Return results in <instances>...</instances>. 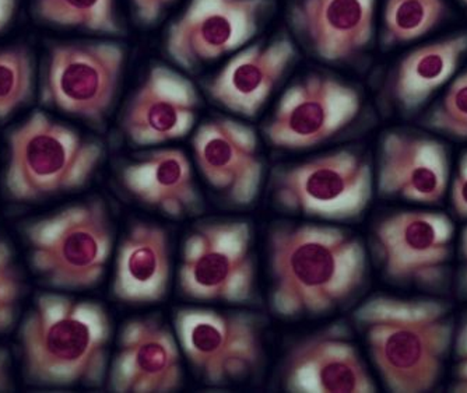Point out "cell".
I'll return each instance as SVG.
<instances>
[{
	"label": "cell",
	"instance_id": "obj_1",
	"mask_svg": "<svg viewBox=\"0 0 467 393\" xmlns=\"http://www.w3.org/2000/svg\"><path fill=\"white\" fill-rule=\"evenodd\" d=\"M270 305L285 318L322 315L363 287L366 250L338 227L275 222L267 232Z\"/></svg>",
	"mask_w": 467,
	"mask_h": 393
},
{
	"label": "cell",
	"instance_id": "obj_2",
	"mask_svg": "<svg viewBox=\"0 0 467 393\" xmlns=\"http://www.w3.org/2000/svg\"><path fill=\"white\" fill-rule=\"evenodd\" d=\"M353 318L389 392L437 388L455 337L452 309L445 301L375 295L354 311Z\"/></svg>",
	"mask_w": 467,
	"mask_h": 393
},
{
	"label": "cell",
	"instance_id": "obj_3",
	"mask_svg": "<svg viewBox=\"0 0 467 393\" xmlns=\"http://www.w3.org/2000/svg\"><path fill=\"white\" fill-rule=\"evenodd\" d=\"M111 322L101 304L44 293L21 324L26 381L34 387H99L109 366Z\"/></svg>",
	"mask_w": 467,
	"mask_h": 393
},
{
	"label": "cell",
	"instance_id": "obj_4",
	"mask_svg": "<svg viewBox=\"0 0 467 393\" xmlns=\"http://www.w3.org/2000/svg\"><path fill=\"white\" fill-rule=\"evenodd\" d=\"M102 157L101 144L34 111L9 133L5 188L23 203L72 192L91 180Z\"/></svg>",
	"mask_w": 467,
	"mask_h": 393
},
{
	"label": "cell",
	"instance_id": "obj_5",
	"mask_svg": "<svg viewBox=\"0 0 467 393\" xmlns=\"http://www.w3.org/2000/svg\"><path fill=\"white\" fill-rule=\"evenodd\" d=\"M25 235L34 271L47 284L67 292L96 287L114 245L109 208L99 198L28 222Z\"/></svg>",
	"mask_w": 467,
	"mask_h": 393
},
{
	"label": "cell",
	"instance_id": "obj_6",
	"mask_svg": "<svg viewBox=\"0 0 467 393\" xmlns=\"http://www.w3.org/2000/svg\"><path fill=\"white\" fill-rule=\"evenodd\" d=\"M178 279L189 300L251 301L256 284L251 225L243 220L199 222L183 243Z\"/></svg>",
	"mask_w": 467,
	"mask_h": 393
},
{
	"label": "cell",
	"instance_id": "obj_7",
	"mask_svg": "<svg viewBox=\"0 0 467 393\" xmlns=\"http://www.w3.org/2000/svg\"><path fill=\"white\" fill-rule=\"evenodd\" d=\"M174 326L181 351L207 385L245 381L264 363V330L251 314L191 306L175 311Z\"/></svg>",
	"mask_w": 467,
	"mask_h": 393
},
{
	"label": "cell",
	"instance_id": "obj_8",
	"mask_svg": "<svg viewBox=\"0 0 467 393\" xmlns=\"http://www.w3.org/2000/svg\"><path fill=\"white\" fill-rule=\"evenodd\" d=\"M455 225L442 212L408 209L380 217L372 245L385 279L438 292L450 279Z\"/></svg>",
	"mask_w": 467,
	"mask_h": 393
},
{
	"label": "cell",
	"instance_id": "obj_9",
	"mask_svg": "<svg viewBox=\"0 0 467 393\" xmlns=\"http://www.w3.org/2000/svg\"><path fill=\"white\" fill-rule=\"evenodd\" d=\"M371 165L356 151L336 150L282 170L273 181L280 208L336 222L354 220L372 198Z\"/></svg>",
	"mask_w": 467,
	"mask_h": 393
},
{
	"label": "cell",
	"instance_id": "obj_10",
	"mask_svg": "<svg viewBox=\"0 0 467 393\" xmlns=\"http://www.w3.org/2000/svg\"><path fill=\"white\" fill-rule=\"evenodd\" d=\"M125 57L122 47L114 43L54 44L42 102L99 127L117 98Z\"/></svg>",
	"mask_w": 467,
	"mask_h": 393
},
{
	"label": "cell",
	"instance_id": "obj_11",
	"mask_svg": "<svg viewBox=\"0 0 467 393\" xmlns=\"http://www.w3.org/2000/svg\"><path fill=\"white\" fill-rule=\"evenodd\" d=\"M359 109L353 88L330 76L311 75L283 94L265 133L275 148L306 150L342 132Z\"/></svg>",
	"mask_w": 467,
	"mask_h": 393
},
{
	"label": "cell",
	"instance_id": "obj_12",
	"mask_svg": "<svg viewBox=\"0 0 467 393\" xmlns=\"http://www.w3.org/2000/svg\"><path fill=\"white\" fill-rule=\"evenodd\" d=\"M270 0H191L170 26L165 48L183 69L219 59L258 31Z\"/></svg>",
	"mask_w": 467,
	"mask_h": 393
},
{
	"label": "cell",
	"instance_id": "obj_13",
	"mask_svg": "<svg viewBox=\"0 0 467 393\" xmlns=\"http://www.w3.org/2000/svg\"><path fill=\"white\" fill-rule=\"evenodd\" d=\"M193 156L210 188L234 206H251L261 192L264 161L251 128L230 118H214L193 136Z\"/></svg>",
	"mask_w": 467,
	"mask_h": 393
},
{
	"label": "cell",
	"instance_id": "obj_14",
	"mask_svg": "<svg viewBox=\"0 0 467 393\" xmlns=\"http://www.w3.org/2000/svg\"><path fill=\"white\" fill-rule=\"evenodd\" d=\"M450 175V154L442 141L403 130H390L380 139L377 172L380 196L437 206L447 196Z\"/></svg>",
	"mask_w": 467,
	"mask_h": 393
},
{
	"label": "cell",
	"instance_id": "obj_15",
	"mask_svg": "<svg viewBox=\"0 0 467 393\" xmlns=\"http://www.w3.org/2000/svg\"><path fill=\"white\" fill-rule=\"evenodd\" d=\"M177 336L160 316L126 322L109 371V388L119 393H171L182 387Z\"/></svg>",
	"mask_w": 467,
	"mask_h": 393
},
{
	"label": "cell",
	"instance_id": "obj_16",
	"mask_svg": "<svg viewBox=\"0 0 467 393\" xmlns=\"http://www.w3.org/2000/svg\"><path fill=\"white\" fill-rule=\"evenodd\" d=\"M290 392L372 393L377 390L348 329L332 325L296 340L285 361Z\"/></svg>",
	"mask_w": 467,
	"mask_h": 393
},
{
	"label": "cell",
	"instance_id": "obj_17",
	"mask_svg": "<svg viewBox=\"0 0 467 393\" xmlns=\"http://www.w3.org/2000/svg\"><path fill=\"white\" fill-rule=\"evenodd\" d=\"M198 107L195 86L170 67L156 65L126 106L123 133L139 148L180 140L192 130Z\"/></svg>",
	"mask_w": 467,
	"mask_h": 393
},
{
	"label": "cell",
	"instance_id": "obj_18",
	"mask_svg": "<svg viewBox=\"0 0 467 393\" xmlns=\"http://www.w3.org/2000/svg\"><path fill=\"white\" fill-rule=\"evenodd\" d=\"M171 274V241L167 230L157 222H132L118 250L114 297L130 305L160 303L167 295Z\"/></svg>",
	"mask_w": 467,
	"mask_h": 393
},
{
	"label": "cell",
	"instance_id": "obj_19",
	"mask_svg": "<svg viewBox=\"0 0 467 393\" xmlns=\"http://www.w3.org/2000/svg\"><path fill=\"white\" fill-rule=\"evenodd\" d=\"M294 57L296 49L285 38L275 39L267 46L248 47L231 57L210 80L207 93L227 111L254 117L279 85Z\"/></svg>",
	"mask_w": 467,
	"mask_h": 393
},
{
	"label": "cell",
	"instance_id": "obj_20",
	"mask_svg": "<svg viewBox=\"0 0 467 393\" xmlns=\"http://www.w3.org/2000/svg\"><path fill=\"white\" fill-rule=\"evenodd\" d=\"M374 13L375 0H301L293 23L317 57L342 62L368 46Z\"/></svg>",
	"mask_w": 467,
	"mask_h": 393
},
{
	"label": "cell",
	"instance_id": "obj_21",
	"mask_svg": "<svg viewBox=\"0 0 467 393\" xmlns=\"http://www.w3.org/2000/svg\"><path fill=\"white\" fill-rule=\"evenodd\" d=\"M125 190L144 204L171 219L192 216L201 209L192 164L181 149H159L126 165Z\"/></svg>",
	"mask_w": 467,
	"mask_h": 393
},
{
	"label": "cell",
	"instance_id": "obj_22",
	"mask_svg": "<svg viewBox=\"0 0 467 393\" xmlns=\"http://www.w3.org/2000/svg\"><path fill=\"white\" fill-rule=\"evenodd\" d=\"M467 51V33L427 44L406 55L393 78V96L406 112L421 109L458 69Z\"/></svg>",
	"mask_w": 467,
	"mask_h": 393
},
{
	"label": "cell",
	"instance_id": "obj_23",
	"mask_svg": "<svg viewBox=\"0 0 467 393\" xmlns=\"http://www.w3.org/2000/svg\"><path fill=\"white\" fill-rule=\"evenodd\" d=\"M42 22L59 27L83 28L97 34L119 36L115 0H34Z\"/></svg>",
	"mask_w": 467,
	"mask_h": 393
},
{
	"label": "cell",
	"instance_id": "obj_24",
	"mask_svg": "<svg viewBox=\"0 0 467 393\" xmlns=\"http://www.w3.org/2000/svg\"><path fill=\"white\" fill-rule=\"evenodd\" d=\"M443 0H387L384 13V44L388 47L421 38L445 15Z\"/></svg>",
	"mask_w": 467,
	"mask_h": 393
},
{
	"label": "cell",
	"instance_id": "obj_25",
	"mask_svg": "<svg viewBox=\"0 0 467 393\" xmlns=\"http://www.w3.org/2000/svg\"><path fill=\"white\" fill-rule=\"evenodd\" d=\"M34 57L26 46L0 49V120L30 101L34 91Z\"/></svg>",
	"mask_w": 467,
	"mask_h": 393
},
{
	"label": "cell",
	"instance_id": "obj_26",
	"mask_svg": "<svg viewBox=\"0 0 467 393\" xmlns=\"http://www.w3.org/2000/svg\"><path fill=\"white\" fill-rule=\"evenodd\" d=\"M422 125L448 138L467 140V70L451 83L447 93L427 114Z\"/></svg>",
	"mask_w": 467,
	"mask_h": 393
},
{
	"label": "cell",
	"instance_id": "obj_27",
	"mask_svg": "<svg viewBox=\"0 0 467 393\" xmlns=\"http://www.w3.org/2000/svg\"><path fill=\"white\" fill-rule=\"evenodd\" d=\"M23 279L12 246L0 237V335L7 334L17 321Z\"/></svg>",
	"mask_w": 467,
	"mask_h": 393
},
{
	"label": "cell",
	"instance_id": "obj_28",
	"mask_svg": "<svg viewBox=\"0 0 467 393\" xmlns=\"http://www.w3.org/2000/svg\"><path fill=\"white\" fill-rule=\"evenodd\" d=\"M453 379L451 390L467 393V313L462 316L453 337Z\"/></svg>",
	"mask_w": 467,
	"mask_h": 393
},
{
	"label": "cell",
	"instance_id": "obj_29",
	"mask_svg": "<svg viewBox=\"0 0 467 393\" xmlns=\"http://www.w3.org/2000/svg\"><path fill=\"white\" fill-rule=\"evenodd\" d=\"M450 202L456 219L467 220V150L459 159L455 175L451 182Z\"/></svg>",
	"mask_w": 467,
	"mask_h": 393
},
{
	"label": "cell",
	"instance_id": "obj_30",
	"mask_svg": "<svg viewBox=\"0 0 467 393\" xmlns=\"http://www.w3.org/2000/svg\"><path fill=\"white\" fill-rule=\"evenodd\" d=\"M175 0H132L136 15L144 25H153Z\"/></svg>",
	"mask_w": 467,
	"mask_h": 393
},
{
	"label": "cell",
	"instance_id": "obj_31",
	"mask_svg": "<svg viewBox=\"0 0 467 393\" xmlns=\"http://www.w3.org/2000/svg\"><path fill=\"white\" fill-rule=\"evenodd\" d=\"M456 284L461 298L467 300V224L462 229L459 238V271Z\"/></svg>",
	"mask_w": 467,
	"mask_h": 393
},
{
	"label": "cell",
	"instance_id": "obj_32",
	"mask_svg": "<svg viewBox=\"0 0 467 393\" xmlns=\"http://www.w3.org/2000/svg\"><path fill=\"white\" fill-rule=\"evenodd\" d=\"M12 372H10V355L6 348L0 347V392L13 390Z\"/></svg>",
	"mask_w": 467,
	"mask_h": 393
},
{
	"label": "cell",
	"instance_id": "obj_33",
	"mask_svg": "<svg viewBox=\"0 0 467 393\" xmlns=\"http://www.w3.org/2000/svg\"><path fill=\"white\" fill-rule=\"evenodd\" d=\"M17 0H0V33L6 30L15 16Z\"/></svg>",
	"mask_w": 467,
	"mask_h": 393
},
{
	"label": "cell",
	"instance_id": "obj_34",
	"mask_svg": "<svg viewBox=\"0 0 467 393\" xmlns=\"http://www.w3.org/2000/svg\"><path fill=\"white\" fill-rule=\"evenodd\" d=\"M462 4H463V5H464V6H466V7H467V0H462Z\"/></svg>",
	"mask_w": 467,
	"mask_h": 393
}]
</instances>
